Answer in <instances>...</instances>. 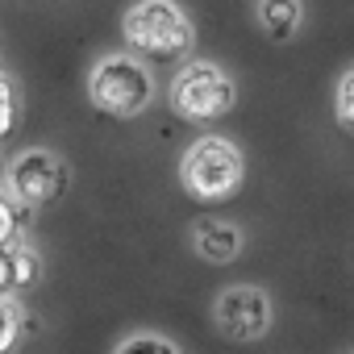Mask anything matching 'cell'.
Wrapping results in <instances>:
<instances>
[{
	"instance_id": "13",
	"label": "cell",
	"mask_w": 354,
	"mask_h": 354,
	"mask_svg": "<svg viewBox=\"0 0 354 354\" xmlns=\"http://www.w3.org/2000/svg\"><path fill=\"white\" fill-rule=\"evenodd\" d=\"M21 333V313L9 304V296H0V354H9Z\"/></svg>"
},
{
	"instance_id": "5",
	"label": "cell",
	"mask_w": 354,
	"mask_h": 354,
	"mask_svg": "<svg viewBox=\"0 0 354 354\" xmlns=\"http://www.w3.org/2000/svg\"><path fill=\"white\" fill-rule=\"evenodd\" d=\"M67 180H71L67 162H63L55 150H42V146L21 150V154L9 162V171H5L9 196H13L17 205H26V209H42V205H50V201H59V196L67 192Z\"/></svg>"
},
{
	"instance_id": "10",
	"label": "cell",
	"mask_w": 354,
	"mask_h": 354,
	"mask_svg": "<svg viewBox=\"0 0 354 354\" xmlns=\"http://www.w3.org/2000/svg\"><path fill=\"white\" fill-rule=\"evenodd\" d=\"M333 117L342 129L354 133V63L337 75V88H333Z\"/></svg>"
},
{
	"instance_id": "12",
	"label": "cell",
	"mask_w": 354,
	"mask_h": 354,
	"mask_svg": "<svg viewBox=\"0 0 354 354\" xmlns=\"http://www.w3.org/2000/svg\"><path fill=\"white\" fill-rule=\"evenodd\" d=\"M113 354H180V350H175V342H167L162 333H133Z\"/></svg>"
},
{
	"instance_id": "8",
	"label": "cell",
	"mask_w": 354,
	"mask_h": 354,
	"mask_svg": "<svg viewBox=\"0 0 354 354\" xmlns=\"http://www.w3.org/2000/svg\"><path fill=\"white\" fill-rule=\"evenodd\" d=\"M259 30L271 38V42H292L304 26V5L300 0H259Z\"/></svg>"
},
{
	"instance_id": "11",
	"label": "cell",
	"mask_w": 354,
	"mask_h": 354,
	"mask_svg": "<svg viewBox=\"0 0 354 354\" xmlns=\"http://www.w3.org/2000/svg\"><path fill=\"white\" fill-rule=\"evenodd\" d=\"M21 221H26V205H17L13 196L0 192V246H13L17 242Z\"/></svg>"
},
{
	"instance_id": "1",
	"label": "cell",
	"mask_w": 354,
	"mask_h": 354,
	"mask_svg": "<svg viewBox=\"0 0 354 354\" xmlns=\"http://www.w3.org/2000/svg\"><path fill=\"white\" fill-rule=\"evenodd\" d=\"M121 38L150 59H184L196 42V26L175 0H138L121 17Z\"/></svg>"
},
{
	"instance_id": "6",
	"label": "cell",
	"mask_w": 354,
	"mask_h": 354,
	"mask_svg": "<svg viewBox=\"0 0 354 354\" xmlns=\"http://www.w3.org/2000/svg\"><path fill=\"white\" fill-rule=\"evenodd\" d=\"M271 317H275L271 296L263 288H250V283L225 288L213 304V321L230 342H259L271 329Z\"/></svg>"
},
{
	"instance_id": "14",
	"label": "cell",
	"mask_w": 354,
	"mask_h": 354,
	"mask_svg": "<svg viewBox=\"0 0 354 354\" xmlns=\"http://www.w3.org/2000/svg\"><path fill=\"white\" fill-rule=\"evenodd\" d=\"M13 121H17V88H13V80L5 71H0V138H9Z\"/></svg>"
},
{
	"instance_id": "4",
	"label": "cell",
	"mask_w": 354,
	"mask_h": 354,
	"mask_svg": "<svg viewBox=\"0 0 354 354\" xmlns=\"http://www.w3.org/2000/svg\"><path fill=\"white\" fill-rule=\"evenodd\" d=\"M238 100V88L230 80L225 67L209 63V59H192L175 71L171 80V109L175 117L184 121H196V125H209V121H221Z\"/></svg>"
},
{
	"instance_id": "15",
	"label": "cell",
	"mask_w": 354,
	"mask_h": 354,
	"mask_svg": "<svg viewBox=\"0 0 354 354\" xmlns=\"http://www.w3.org/2000/svg\"><path fill=\"white\" fill-rule=\"evenodd\" d=\"M17 283H13V259H9V246H0V296H9Z\"/></svg>"
},
{
	"instance_id": "7",
	"label": "cell",
	"mask_w": 354,
	"mask_h": 354,
	"mask_svg": "<svg viewBox=\"0 0 354 354\" xmlns=\"http://www.w3.org/2000/svg\"><path fill=\"white\" fill-rule=\"evenodd\" d=\"M192 246L205 263H234L246 246L242 230L234 221H221V217H205L192 225Z\"/></svg>"
},
{
	"instance_id": "3",
	"label": "cell",
	"mask_w": 354,
	"mask_h": 354,
	"mask_svg": "<svg viewBox=\"0 0 354 354\" xmlns=\"http://www.w3.org/2000/svg\"><path fill=\"white\" fill-rule=\"evenodd\" d=\"M88 96L109 117H138L154 100V75L133 55H104L88 75Z\"/></svg>"
},
{
	"instance_id": "9",
	"label": "cell",
	"mask_w": 354,
	"mask_h": 354,
	"mask_svg": "<svg viewBox=\"0 0 354 354\" xmlns=\"http://www.w3.org/2000/svg\"><path fill=\"white\" fill-rule=\"evenodd\" d=\"M9 259H13V283H17V288H34L38 275H42V259H38V250L26 246V242H13V246H9Z\"/></svg>"
},
{
	"instance_id": "2",
	"label": "cell",
	"mask_w": 354,
	"mask_h": 354,
	"mask_svg": "<svg viewBox=\"0 0 354 354\" xmlns=\"http://www.w3.org/2000/svg\"><path fill=\"white\" fill-rule=\"evenodd\" d=\"M246 180V158L242 150L221 138V133H205L196 138L184 158H180V184L188 188V196L205 201V205H217V201H230Z\"/></svg>"
}]
</instances>
